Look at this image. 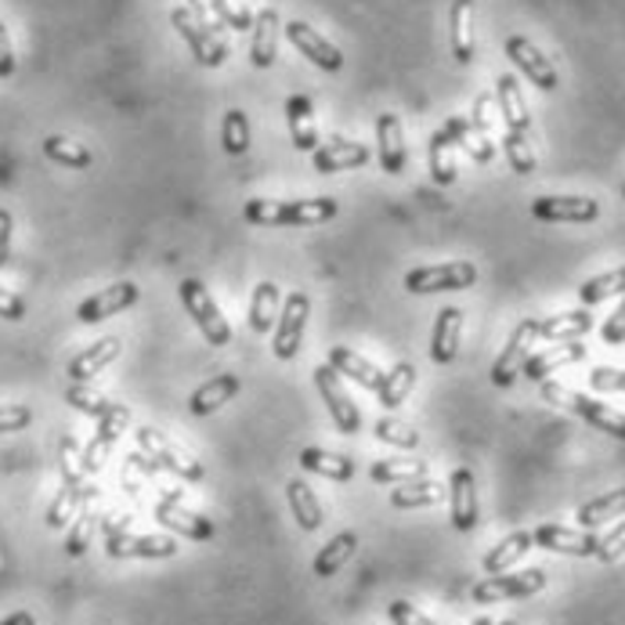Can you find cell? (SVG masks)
Here are the masks:
<instances>
[{
	"instance_id": "obj_9",
	"label": "cell",
	"mask_w": 625,
	"mask_h": 625,
	"mask_svg": "<svg viewBox=\"0 0 625 625\" xmlns=\"http://www.w3.org/2000/svg\"><path fill=\"white\" fill-rule=\"evenodd\" d=\"M539 341V319H525L517 322V330L510 333V341H506V347L499 351L496 366H492V384L496 387H510L520 369H525V362L531 355V344Z\"/></svg>"
},
{
	"instance_id": "obj_57",
	"label": "cell",
	"mask_w": 625,
	"mask_h": 625,
	"mask_svg": "<svg viewBox=\"0 0 625 625\" xmlns=\"http://www.w3.org/2000/svg\"><path fill=\"white\" fill-rule=\"evenodd\" d=\"M15 73V47H11V36H8V25L0 22V80Z\"/></svg>"
},
{
	"instance_id": "obj_54",
	"label": "cell",
	"mask_w": 625,
	"mask_h": 625,
	"mask_svg": "<svg viewBox=\"0 0 625 625\" xmlns=\"http://www.w3.org/2000/svg\"><path fill=\"white\" fill-rule=\"evenodd\" d=\"M30 423H33V409H25V406H0V434L25 431Z\"/></svg>"
},
{
	"instance_id": "obj_31",
	"label": "cell",
	"mask_w": 625,
	"mask_h": 625,
	"mask_svg": "<svg viewBox=\"0 0 625 625\" xmlns=\"http://www.w3.org/2000/svg\"><path fill=\"white\" fill-rule=\"evenodd\" d=\"M496 98H499V112L506 120V130H517V134H528L531 130V112H528V101L520 95V84L517 76L503 73L496 80Z\"/></svg>"
},
{
	"instance_id": "obj_53",
	"label": "cell",
	"mask_w": 625,
	"mask_h": 625,
	"mask_svg": "<svg viewBox=\"0 0 625 625\" xmlns=\"http://www.w3.org/2000/svg\"><path fill=\"white\" fill-rule=\"evenodd\" d=\"M618 557H625V520L618 528H611L601 539V546H596V561L611 564V561H618Z\"/></svg>"
},
{
	"instance_id": "obj_5",
	"label": "cell",
	"mask_w": 625,
	"mask_h": 625,
	"mask_svg": "<svg viewBox=\"0 0 625 625\" xmlns=\"http://www.w3.org/2000/svg\"><path fill=\"white\" fill-rule=\"evenodd\" d=\"M84 463H76V441L65 438L62 441V488H58V499L51 503L47 510V528H65L69 520L76 517L84 503Z\"/></svg>"
},
{
	"instance_id": "obj_20",
	"label": "cell",
	"mask_w": 625,
	"mask_h": 625,
	"mask_svg": "<svg viewBox=\"0 0 625 625\" xmlns=\"http://www.w3.org/2000/svg\"><path fill=\"white\" fill-rule=\"evenodd\" d=\"M531 542L542 546V550L568 553V557H596V546H601V539L590 536V531H575L564 525H539L531 531Z\"/></svg>"
},
{
	"instance_id": "obj_35",
	"label": "cell",
	"mask_w": 625,
	"mask_h": 625,
	"mask_svg": "<svg viewBox=\"0 0 625 625\" xmlns=\"http://www.w3.org/2000/svg\"><path fill=\"white\" fill-rule=\"evenodd\" d=\"M441 499H445V488L431 477L406 481V485L390 492V506H395V510H423V506H438Z\"/></svg>"
},
{
	"instance_id": "obj_19",
	"label": "cell",
	"mask_w": 625,
	"mask_h": 625,
	"mask_svg": "<svg viewBox=\"0 0 625 625\" xmlns=\"http://www.w3.org/2000/svg\"><path fill=\"white\" fill-rule=\"evenodd\" d=\"M449 503H452V528L474 531L477 528V481L466 466H455L449 477Z\"/></svg>"
},
{
	"instance_id": "obj_52",
	"label": "cell",
	"mask_w": 625,
	"mask_h": 625,
	"mask_svg": "<svg viewBox=\"0 0 625 625\" xmlns=\"http://www.w3.org/2000/svg\"><path fill=\"white\" fill-rule=\"evenodd\" d=\"M188 15H192V22L200 25L203 33H211V36H217V41H225V33H220V22L214 19V11H211V0H188Z\"/></svg>"
},
{
	"instance_id": "obj_44",
	"label": "cell",
	"mask_w": 625,
	"mask_h": 625,
	"mask_svg": "<svg viewBox=\"0 0 625 625\" xmlns=\"http://www.w3.org/2000/svg\"><path fill=\"white\" fill-rule=\"evenodd\" d=\"M611 297H625V268H611V271H604V276L585 279L582 290H579V301L585 308L604 304V301H611Z\"/></svg>"
},
{
	"instance_id": "obj_63",
	"label": "cell",
	"mask_w": 625,
	"mask_h": 625,
	"mask_svg": "<svg viewBox=\"0 0 625 625\" xmlns=\"http://www.w3.org/2000/svg\"><path fill=\"white\" fill-rule=\"evenodd\" d=\"M622 200H625V188H622Z\"/></svg>"
},
{
	"instance_id": "obj_18",
	"label": "cell",
	"mask_w": 625,
	"mask_h": 625,
	"mask_svg": "<svg viewBox=\"0 0 625 625\" xmlns=\"http://www.w3.org/2000/svg\"><path fill=\"white\" fill-rule=\"evenodd\" d=\"M376 155L387 174H406L409 152H406V130H401L398 112H380L376 116Z\"/></svg>"
},
{
	"instance_id": "obj_49",
	"label": "cell",
	"mask_w": 625,
	"mask_h": 625,
	"mask_svg": "<svg viewBox=\"0 0 625 625\" xmlns=\"http://www.w3.org/2000/svg\"><path fill=\"white\" fill-rule=\"evenodd\" d=\"M65 401L76 409V412H84V416H95V420H101V416L109 412L112 401L106 395H98V390H90L87 384H73L69 390H65Z\"/></svg>"
},
{
	"instance_id": "obj_51",
	"label": "cell",
	"mask_w": 625,
	"mask_h": 625,
	"mask_svg": "<svg viewBox=\"0 0 625 625\" xmlns=\"http://www.w3.org/2000/svg\"><path fill=\"white\" fill-rule=\"evenodd\" d=\"M590 387L601 390V395H625V369L596 366V369L590 373Z\"/></svg>"
},
{
	"instance_id": "obj_33",
	"label": "cell",
	"mask_w": 625,
	"mask_h": 625,
	"mask_svg": "<svg viewBox=\"0 0 625 625\" xmlns=\"http://www.w3.org/2000/svg\"><path fill=\"white\" fill-rule=\"evenodd\" d=\"M593 330V315L585 308L579 311H561V315H546L539 319V341L561 344V341H579Z\"/></svg>"
},
{
	"instance_id": "obj_50",
	"label": "cell",
	"mask_w": 625,
	"mask_h": 625,
	"mask_svg": "<svg viewBox=\"0 0 625 625\" xmlns=\"http://www.w3.org/2000/svg\"><path fill=\"white\" fill-rule=\"evenodd\" d=\"M376 438L384 441V445H395V449H416L420 445V434L412 431L409 423L395 420V416H384V420H376Z\"/></svg>"
},
{
	"instance_id": "obj_16",
	"label": "cell",
	"mask_w": 625,
	"mask_h": 625,
	"mask_svg": "<svg viewBox=\"0 0 625 625\" xmlns=\"http://www.w3.org/2000/svg\"><path fill=\"white\" fill-rule=\"evenodd\" d=\"M106 550L116 561H127V557H141V561H166V557L177 553V539L174 536H123V531H109Z\"/></svg>"
},
{
	"instance_id": "obj_39",
	"label": "cell",
	"mask_w": 625,
	"mask_h": 625,
	"mask_svg": "<svg viewBox=\"0 0 625 625\" xmlns=\"http://www.w3.org/2000/svg\"><path fill=\"white\" fill-rule=\"evenodd\" d=\"M416 387V369H412V362H398L395 369L384 373V380L380 387H376V401L387 409V412H395L401 401L409 398V390Z\"/></svg>"
},
{
	"instance_id": "obj_14",
	"label": "cell",
	"mask_w": 625,
	"mask_h": 625,
	"mask_svg": "<svg viewBox=\"0 0 625 625\" xmlns=\"http://www.w3.org/2000/svg\"><path fill=\"white\" fill-rule=\"evenodd\" d=\"M171 22H174V30L181 33V41L192 47V58L200 65H206V69H217V65L228 62V44L217 41V36H211V33H203L200 25L192 22L188 8H174Z\"/></svg>"
},
{
	"instance_id": "obj_28",
	"label": "cell",
	"mask_w": 625,
	"mask_h": 625,
	"mask_svg": "<svg viewBox=\"0 0 625 625\" xmlns=\"http://www.w3.org/2000/svg\"><path fill=\"white\" fill-rule=\"evenodd\" d=\"M449 41H452V58L455 62L460 65L474 62V0H452Z\"/></svg>"
},
{
	"instance_id": "obj_8",
	"label": "cell",
	"mask_w": 625,
	"mask_h": 625,
	"mask_svg": "<svg viewBox=\"0 0 625 625\" xmlns=\"http://www.w3.org/2000/svg\"><path fill=\"white\" fill-rule=\"evenodd\" d=\"M315 387H319V395L325 401V409H330V416H333L336 431H341V434H358L362 431V412L347 395L344 376L336 373L333 366H319L315 369Z\"/></svg>"
},
{
	"instance_id": "obj_12",
	"label": "cell",
	"mask_w": 625,
	"mask_h": 625,
	"mask_svg": "<svg viewBox=\"0 0 625 625\" xmlns=\"http://www.w3.org/2000/svg\"><path fill=\"white\" fill-rule=\"evenodd\" d=\"M282 30H285V41L301 51V55H308V62H315L322 73H341L344 69L341 47H333L322 33H315V25L293 19V22H285Z\"/></svg>"
},
{
	"instance_id": "obj_10",
	"label": "cell",
	"mask_w": 625,
	"mask_h": 625,
	"mask_svg": "<svg viewBox=\"0 0 625 625\" xmlns=\"http://www.w3.org/2000/svg\"><path fill=\"white\" fill-rule=\"evenodd\" d=\"M531 217L550 220V225H590L601 217V203L590 195H539L531 203Z\"/></svg>"
},
{
	"instance_id": "obj_29",
	"label": "cell",
	"mask_w": 625,
	"mask_h": 625,
	"mask_svg": "<svg viewBox=\"0 0 625 625\" xmlns=\"http://www.w3.org/2000/svg\"><path fill=\"white\" fill-rule=\"evenodd\" d=\"M239 387H243V384H239L236 373H220V376H214V380H206L203 387L192 390L188 412H192V416H214L220 406H228V401L239 395Z\"/></svg>"
},
{
	"instance_id": "obj_15",
	"label": "cell",
	"mask_w": 625,
	"mask_h": 625,
	"mask_svg": "<svg viewBox=\"0 0 625 625\" xmlns=\"http://www.w3.org/2000/svg\"><path fill=\"white\" fill-rule=\"evenodd\" d=\"M141 301V290L134 282H112L106 285V290H98L95 297H87V301L76 308V319H80L84 325H95L101 319H109V315H120V311L127 308H134Z\"/></svg>"
},
{
	"instance_id": "obj_40",
	"label": "cell",
	"mask_w": 625,
	"mask_h": 625,
	"mask_svg": "<svg viewBox=\"0 0 625 625\" xmlns=\"http://www.w3.org/2000/svg\"><path fill=\"white\" fill-rule=\"evenodd\" d=\"M44 155L51 163L69 166V171H87V166L95 163V155H90L87 146H80V141H73V138H62V134L44 138Z\"/></svg>"
},
{
	"instance_id": "obj_1",
	"label": "cell",
	"mask_w": 625,
	"mask_h": 625,
	"mask_svg": "<svg viewBox=\"0 0 625 625\" xmlns=\"http://www.w3.org/2000/svg\"><path fill=\"white\" fill-rule=\"evenodd\" d=\"M341 214V206L330 195L319 200H250L243 206V217L260 228H315Z\"/></svg>"
},
{
	"instance_id": "obj_21",
	"label": "cell",
	"mask_w": 625,
	"mask_h": 625,
	"mask_svg": "<svg viewBox=\"0 0 625 625\" xmlns=\"http://www.w3.org/2000/svg\"><path fill=\"white\" fill-rule=\"evenodd\" d=\"M366 163H369V149L358 146V141H347V138H333L311 152V166H315L319 174L355 171V166H366Z\"/></svg>"
},
{
	"instance_id": "obj_45",
	"label": "cell",
	"mask_w": 625,
	"mask_h": 625,
	"mask_svg": "<svg viewBox=\"0 0 625 625\" xmlns=\"http://www.w3.org/2000/svg\"><path fill=\"white\" fill-rule=\"evenodd\" d=\"M90 499H95V488L87 485L80 510H76V525L69 528V539H65V553H69V557H80L87 546H90V536H95L98 514H95V506H90Z\"/></svg>"
},
{
	"instance_id": "obj_17",
	"label": "cell",
	"mask_w": 625,
	"mask_h": 625,
	"mask_svg": "<svg viewBox=\"0 0 625 625\" xmlns=\"http://www.w3.org/2000/svg\"><path fill=\"white\" fill-rule=\"evenodd\" d=\"M155 520H160L163 528H171L174 536L192 539V542H211L217 536V528L211 525V520L185 510V506L177 503V496H166V499L155 503Z\"/></svg>"
},
{
	"instance_id": "obj_11",
	"label": "cell",
	"mask_w": 625,
	"mask_h": 625,
	"mask_svg": "<svg viewBox=\"0 0 625 625\" xmlns=\"http://www.w3.org/2000/svg\"><path fill=\"white\" fill-rule=\"evenodd\" d=\"M546 590V571L542 568H528L520 575H488L485 582L474 585V601L477 604H499V601H510V596H531Z\"/></svg>"
},
{
	"instance_id": "obj_6",
	"label": "cell",
	"mask_w": 625,
	"mask_h": 625,
	"mask_svg": "<svg viewBox=\"0 0 625 625\" xmlns=\"http://www.w3.org/2000/svg\"><path fill=\"white\" fill-rule=\"evenodd\" d=\"M308 319H311V297L308 293H290L282 301L279 311V322H276V336H271V355L279 362H293L297 351L304 344V330H308Z\"/></svg>"
},
{
	"instance_id": "obj_27",
	"label": "cell",
	"mask_w": 625,
	"mask_h": 625,
	"mask_svg": "<svg viewBox=\"0 0 625 625\" xmlns=\"http://www.w3.org/2000/svg\"><path fill=\"white\" fill-rule=\"evenodd\" d=\"M127 423H130V412L112 401L109 412L98 420V434H95V441H90L87 452H84V474H95V471H98V466H101V455H106V452L112 449V441L127 431Z\"/></svg>"
},
{
	"instance_id": "obj_42",
	"label": "cell",
	"mask_w": 625,
	"mask_h": 625,
	"mask_svg": "<svg viewBox=\"0 0 625 625\" xmlns=\"http://www.w3.org/2000/svg\"><path fill=\"white\" fill-rule=\"evenodd\" d=\"M427 163H431V177L438 185H452L455 181V146L445 130H434L431 134V146H427Z\"/></svg>"
},
{
	"instance_id": "obj_23",
	"label": "cell",
	"mask_w": 625,
	"mask_h": 625,
	"mask_svg": "<svg viewBox=\"0 0 625 625\" xmlns=\"http://www.w3.org/2000/svg\"><path fill=\"white\" fill-rule=\"evenodd\" d=\"M582 358H585V344H579V341H561V344H550L546 351H539V355H528L525 369H520V373H525L528 380L542 384L550 373L564 369V366H575V362H582Z\"/></svg>"
},
{
	"instance_id": "obj_13",
	"label": "cell",
	"mask_w": 625,
	"mask_h": 625,
	"mask_svg": "<svg viewBox=\"0 0 625 625\" xmlns=\"http://www.w3.org/2000/svg\"><path fill=\"white\" fill-rule=\"evenodd\" d=\"M506 58H510L517 69L528 76V84H536L539 90L561 87V76H557L553 62L546 58L542 51L528 41V36H510V41H506Z\"/></svg>"
},
{
	"instance_id": "obj_58",
	"label": "cell",
	"mask_w": 625,
	"mask_h": 625,
	"mask_svg": "<svg viewBox=\"0 0 625 625\" xmlns=\"http://www.w3.org/2000/svg\"><path fill=\"white\" fill-rule=\"evenodd\" d=\"M0 319H8V322H22V319H25V304H22V297L8 293L4 285H0Z\"/></svg>"
},
{
	"instance_id": "obj_32",
	"label": "cell",
	"mask_w": 625,
	"mask_h": 625,
	"mask_svg": "<svg viewBox=\"0 0 625 625\" xmlns=\"http://www.w3.org/2000/svg\"><path fill=\"white\" fill-rule=\"evenodd\" d=\"M279 285L276 282H257L254 293H250V315H246V325H250V333L265 336L276 330L279 322Z\"/></svg>"
},
{
	"instance_id": "obj_22",
	"label": "cell",
	"mask_w": 625,
	"mask_h": 625,
	"mask_svg": "<svg viewBox=\"0 0 625 625\" xmlns=\"http://www.w3.org/2000/svg\"><path fill=\"white\" fill-rule=\"evenodd\" d=\"M463 341V308H441L431 333V362L434 366H452Z\"/></svg>"
},
{
	"instance_id": "obj_47",
	"label": "cell",
	"mask_w": 625,
	"mask_h": 625,
	"mask_svg": "<svg viewBox=\"0 0 625 625\" xmlns=\"http://www.w3.org/2000/svg\"><path fill=\"white\" fill-rule=\"evenodd\" d=\"M503 152H506V160H510V166H514V171H517L520 177L536 174V149H531L528 134H517V130H506V134H503Z\"/></svg>"
},
{
	"instance_id": "obj_56",
	"label": "cell",
	"mask_w": 625,
	"mask_h": 625,
	"mask_svg": "<svg viewBox=\"0 0 625 625\" xmlns=\"http://www.w3.org/2000/svg\"><path fill=\"white\" fill-rule=\"evenodd\" d=\"M601 336H604V344H625V297L615 308V315H607V322L601 325Z\"/></svg>"
},
{
	"instance_id": "obj_3",
	"label": "cell",
	"mask_w": 625,
	"mask_h": 625,
	"mask_svg": "<svg viewBox=\"0 0 625 625\" xmlns=\"http://www.w3.org/2000/svg\"><path fill=\"white\" fill-rule=\"evenodd\" d=\"M177 293H181V304H185V311L195 322V330L203 333V341L214 344V347H228L231 344V325H228L225 315H220L214 297L206 293V285L200 279H185L177 285Z\"/></svg>"
},
{
	"instance_id": "obj_25",
	"label": "cell",
	"mask_w": 625,
	"mask_h": 625,
	"mask_svg": "<svg viewBox=\"0 0 625 625\" xmlns=\"http://www.w3.org/2000/svg\"><path fill=\"white\" fill-rule=\"evenodd\" d=\"M120 351H123L120 336H106V341L84 347L80 355H73V362H69V380L73 384H90L101 369L120 358Z\"/></svg>"
},
{
	"instance_id": "obj_59",
	"label": "cell",
	"mask_w": 625,
	"mask_h": 625,
	"mask_svg": "<svg viewBox=\"0 0 625 625\" xmlns=\"http://www.w3.org/2000/svg\"><path fill=\"white\" fill-rule=\"evenodd\" d=\"M11 231H15V220H11V214L0 206V268H4L11 257Z\"/></svg>"
},
{
	"instance_id": "obj_30",
	"label": "cell",
	"mask_w": 625,
	"mask_h": 625,
	"mask_svg": "<svg viewBox=\"0 0 625 625\" xmlns=\"http://www.w3.org/2000/svg\"><path fill=\"white\" fill-rule=\"evenodd\" d=\"M325 366H333L341 376H347L351 384H358L366 390H376V387H380V380H384V369H376L369 358H362L358 351H351V347H330Z\"/></svg>"
},
{
	"instance_id": "obj_36",
	"label": "cell",
	"mask_w": 625,
	"mask_h": 625,
	"mask_svg": "<svg viewBox=\"0 0 625 625\" xmlns=\"http://www.w3.org/2000/svg\"><path fill=\"white\" fill-rule=\"evenodd\" d=\"M358 550V536L355 531H341V536H333L330 542L322 546L319 557H315V564H311V571H315L319 579H333L336 571H341L351 557H355Z\"/></svg>"
},
{
	"instance_id": "obj_60",
	"label": "cell",
	"mask_w": 625,
	"mask_h": 625,
	"mask_svg": "<svg viewBox=\"0 0 625 625\" xmlns=\"http://www.w3.org/2000/svg\"><path fill=\"white\" fill-rule=\"evenodd\" d=\"M0 625H36V618L30 615V611H15V615H8Z\"/></svg>"
},
{
	"instance_id": "obj_37",
	"label": "cell",
	"mask_w": 625,
	"mask_h": 625,
	"mask_svg": "<svg viewBox=\"0 0 625 625\" xmlns=\"http://www.w3.org/2000/svg\"><path fill=\"white\" fill-rule=\"evenodd\" d=\"M301 466L308 474H319V477H330V481H351L355 477V463L347 460L341 452H325V449H301Z\"/></svg>"
},
{
	"instance_id": "obj_41",
	"label": "cell",
	"mask_w": 625,
	"mask_h": 625,
	"mask_svg": "<svg viewBox=\"0 0 625 625\" xmlns=\"http://www.w3.org/2000/svg\"><path fill=\"white\" fill-rule=\"evenodd\" d=\"M427 460H380L369 466V477L376 485H406V481H420L427 477Z\"/></svg>"
},
{
	"instance_id": "obj_55",
	"label": "cell",
	"mask_w": 625,
	"mask_h": 625,
	"mask_svg": "<svg viewBox=\"0 0 625 625\" xmlns=\"http://www.w3.org/2000/svg\"><path fill=\"white\" fill-rule=\"evenodd\" d=\"M387 615H390V622H395V625H438L434 618H427L423 611H416L409 601H395L387 607Z\"/></svg>"
},
{
	"instance_id": "obj_61",
	"label": "cell",
	"mask_w": 625,
	"mask_h": 625,
	"mask_svg": "<svg viewBox=\"0 0 625 625\" xmlns=\"http://www.w3.org/2000/svg\"><path fill=\"white\" fill-rule=\"evenodd\" d=\"M474 625H496V622H492V618H485V615H481V618H474Z\"/></svg>"
},
{
	"instance_id": "obj_26",
	"label": "cell",
	"mask_w": 625,
	"mask_h": 625,
	"mask_svg": "<svg viewBox=\"0 0 625 625\" xmlns=\"http://www.w3.org/2000/svg\"><path fill=\"white\" fill-rule=\"evenodd\" d=\"M285 123H290V138L297 152H315L319 149V127H315V106L308 95L285 98Z\"/></svg>"
},
{
	"instance_id": "obj_4",
	"label": "cell",
	"mask_w": 625,
	"mask_h": 625,
	"mask_svg": "<svg viewBox=\"0 0 625 625\" xmlns=\"http://www.w3.org/2000/svg\"><path fill=\"white\" fill-rule=\"evenodd\" d=\"M474 282H477V268L471 265V260H449V265L412 268L406 276V290L412 297H431V293L471 290Z\"/></svg>"
},
{
	"instance_id": "obj_46",
	"label": "cell",
	"mask_w": 625,
	"mask_h": 625,
	"mask_svg": "<svg viewBox=\"0 0 625 625\" xmlns=\"http://www.w3.org/2000/svg\"><path fill=\"white\" fill-rule=\"evenodd\" d=\"M220 146L228 155H243L250 149V120H246L243 109H228L225 120H220Z\"/></svg>"
},
{
	"instance_id": "obj_2",
	"label": "cell",
	"mask_w": 625,
	"mask_h": 625,
	"mask_svg": "<svg viewBox=\"0 0 625 625\" xmlns=\"http://www.w3.org/2000/svg\"><path fill=\"white\" fill-rule=\"evenodd\" d=\"M542 398L582 416V420L590 427H596V431L625 441V412H615L611 406H604V401H593L590 395H579V390H568L561 384H546V380H542Z\"/></svg>"
},
{
	"instance_id": "obj_34",
	"label": "cell",
	"mask_w": 625,
	"mask_h": 625,
	"mask_svg": "<svg viewBox=\"0 0 625 625\" xmlns=\"http://www.w3.org/2000/svg\"><path fill=\"white\" fill-rule=\"evenodd\" d=\"M285 499H290V510L297 517V525H301L308 536L322 528V503H319L315 492L308 488L304 477H293L290 485H285Z\"/></svg>"
},
{
	"instance_id": "obj_24",
	"label": "cell",
	"mask_w": 625,
	"mask_h": 625,
	"mask_svg": "<svg viewBox=\"0 0 625 625\" xmlns=\"http://www.w3.org/2000/svg\"><path fill=\"white\" fill-rule=\"evenodd\" d=\"M276 55H279V11L260 8L250 30V62L257 69H271Z\"/></svg>"
},
{
	"instance_id": "obj_62",
	"label": "cell",
	"mask_w": 625,
	"mask_h": 625,
	"mask_svg": "<svg viewBox=\"0 0 625 625\" xmlns=\"http://www.w3.org/2000/svg\"><path fill=\"white\" fill-rule=\"evenodd\" d=\"M499 625H517V622H510V618H506V622H499Z\"/></svg>"
},
{
	"instance_id": "obj_43",
	"label": "cell",
	"mask_w": 625,
	"mask_h": 625,
	"mask_svg": "<svg viewBox=\"0 0 625 625\" xmlns=\"http://www.w3.org/2000/svg\"><path fill=\"white\" fill-rule=\"evenodd\" d=\"M611 517H625V488H615V492H607V496H596L585 506H579L582 528H601Z\"/></svg>"
},
{
	"instance_id": "obj_38",
	"label": "cell",
	"mask_w": 625,
	"mask_h": 625,
	"mask_svg": "<svg viewBox=\"0 0 625 625\" xmlns=\"http://www.w3.org/2000/svg\"><path fill=\"white\" fill-rule=\"evenodd\" d=\"M531 531H510V536H506L499 546H492V553L485 557V575H503V571H510L520 557H525L528 550H531Z\"/></svg>"
},
{
	"instance_id": "obj_48",
	"label": "cell",
	"mask_w": 625,
	"mask_h": 625,
	"mask_svg": "<svg viewBox=\"0 0 625 625\" xmlns=\"http://www.w3.org/2000/svg\"><path fill=\"white\" fill-rule=\"evenodd\" d=\"M211 11L220 25H228V30H236V33H250L254 19H257V11L239 4V0H211Z\"/></svg>"
},
{
	"instance_id": "obj_7",
	"label": "cell",
	"mask_w": 625,
	"mask_h": 625,
	"mask_svg": "<svg viewBox=\"0 0 625 625\" xmlns=\"http://www.w3.org/2000/svg\"><path fill=\"white\" fill-rule=\"evenodd\" d=\"M134 441H138V449L146 460H152L155 466H163V471H171L174 477L181 481H203V466L200 460H192L188 452H181L177 445H171L160 431H152V427H138L134 431Z\"/></svg>"
}]
</instances>
